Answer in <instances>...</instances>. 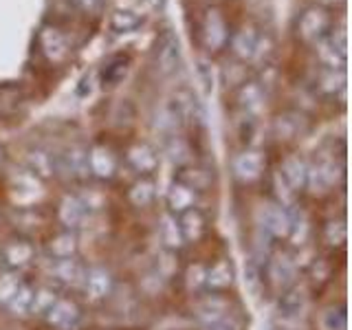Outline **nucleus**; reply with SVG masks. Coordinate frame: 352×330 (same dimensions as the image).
Wrapping results in <instances>:
<instances>
[{"instance_id": "nucleus-1", "label": "nucleus", "mask_w": 352, "mask_h": 330, "mask_svg": "<svg viewBox=\"0 0 352 330\" xmlns=\"http://www.w3.org/2000/svg\"><path fill=\"white\" fill-rule=\"evenodd\" d=\"M319 58L326 69H346L348 62V40L344 29H330L328 36L317 42Z\"/></svg>"}, {"instance_id": "nucleus-2", "label": "nucleus", "mask_w": 352, "mask_h": 330, "mask_svg": "<svg viewBox=\"0 0 352 330\" xmlns=\"http://www.w3.org/2000/svg\"><path fill=\"white\" fill-rule=\"evenodd\" d=\"M344 179V165H337L335 159H322L315 165H308L306 187L313 194H324Z\"/></svg>"}, {"instance_id": "nucleus-3", "label": "nucleus", "mask_w": 352, "mask_h": 330, "mask_svg": "<svg viewBox=\"0 0 352 330\" xmlns=\"http://www.w3.org/2000/svg\"><path fill=\"white\" fill-rule=\"evenodd\" d=\"M333 29V18L322 7H308L297 20V36H302L306 42H319L324 36H328Z\"/></svg>"}, {"instance_id": "nucleus-4", "label": "nucleus", "mask_w": 352, "mask_h": 330, "mask_svg": "<svg viewBox=\"0 0 352 330\" xmlns=\"http://www.w3.org/2000/svg\"><path fill=\"white\" fill-rule=\"evenodd\" d=\"M91 209H93V205L88 203L84 196L66 194L60 203L58 218H60V223L64 225L66 231H77L80 227H84L86 218L91 216Z\"/></svg>"}, {"instance_id": "nucleus-5", "label": "nucleus", "mask_w": 352, "mask_h": 330, "mask_svg": "<svg viewBox=\"0 0 352 330\" xmlns=\"http://www.w3.org/2000/svg\"><path fill=\"white\" fill-rule=\"evenodd\" d=\"M36 258V247L27 238H14L7 240L0 249V260L7 267V271H22Z\"/></svg>"}, {"instance_id": "nucleus-6", "label": "nucleus", "mask_w": 352, "mask_h": 330, "mask_svg": "<svg viewBox=\"0 0 352 330\" xmlns=\"http://www.w3.org/2000/svg\"><path fill=\"white\" fill-rule=\"evenodd\" d=\"M260 231L267 234L271 240H286L291 231V216L289 209L280 205L264 207L260 212Z\"/></svg>"}, {"instance_id": "nucleus-7", "label": "nucleus", "mask_w": 352, "mask_h": 330, "mask_svg": "<svg viewBox=\"0 0 352 330\" xmlns=\"http://www.w3.org/2000/svg\"><path fill=\"white\" fill-rule=\"evenodd\" d=\"M44 319H47L49 326L58 328V330H71L80 324L82 311H80V306H77L75 300H69V297H58V302L49 308Z\"/></svg>"}, {"instance_id": "nucleus-8", "label": "nucleus", "mask_w": 352, "mask_h": 330, "mask_svg": "<svg viewBox=\"0 0 352 330\" xmlns=\"http://www.w3.org/2000/svg\"><path fill=\"white\" fill-rule=\"evenodd\" d=\"M181 64V44L170 29H165L157 42V69L163 75H170Z\"/></svg>"}, {"instance_id": "nucleus-9", "label": "nucleus", "mask_w": 352, "mask_h": 330, "mask_svg": "<svg viewBox=\"0 0 352 330\" xmlns=\"http://www.w3.org/2000/svg\"><path fill=\"white\" fill-rule=\"evenodd\" d=\"M84 293L88 302H102L113 293V275L104 267H91L84 275Z\"/></svg>"}, {"instance_id": "nucleus-10", "label": "nucleus", "mask_w": 352, "mask_h": 330, "mask_svg": "<svg viewBox=\"0 0 352 330\" xmlns=\"http://www.w3.org/2000/svg\"><path fill=\"white\" fill-rule=\"evenodd\" d=\"M55 170L64 172L66 176L77 181H84L91 176V170H88V150L84 148H71L66 150L64 154H60L55 159Z\"/></svg>"}, {"instance_id": "nucleus-11", "label": "nucleus", "mask_w": 352, "mask_h": 330, "mask_svg": "<svg viewBox=\"0 0 352 330\" xmlns=\"http://www.w3.org/2000/svg\"><path fill=\"white\" fill-rule=\"evenodd\" d=\"M234 282H236V267L229 258L216 260L205 273V289H209L212 293H223L231 289Z\"/></svg>"}, {"instance_id": "nucleus-12", "label": "nucleus", "mask_w": 352, "mask_h": 330, "mask_svg": "<svg viewBox=\"0 0 352 330\" xmlns=\"http://www.w3.org/2000/svg\"><path fill=\"white\" fill-rule=\"evenodd\" d=\"M203 42L209 51H220L229 42V31L225 25V18L220 16L218 9H209L203 22Z\"/></svg>"}, {"instance_id": "nucleus-13", "label": "nucleus", "mask_w": 352, "mask_h": 330, "mask_svg": "<svg viewBox=\"0 0 352 330\" xmlns=\"http://www.w3.org/2000/svg\"><path fill=\"white\" fill-rule=\"evenodd\" d=\"M264 154L258 150H247L234 159V174L240 183H256L264 172Z\"/></svg>"}, {"instance_id": "nucleus-14", "label": "nucleus", "mask_w": 352, "mask_h": 330, "mask_svg": "<svg viewBox=\"0 0 352 330\" xmlns=\"http://www.w3.org/2000/svg\"><path fill=\"white\" fill-rule=\"evenodd\" d=\"M88 170L99 181H110L117 172V157L106 146H93L88 150Z\"/></svg>"}, {"instance_id": "nucleus-15", "label": "nucleus", "mask_w": 352, "mask_h": 330, "mask_svg": "<svg viewBox=\"0 0 352 330\" xmlns=\"http://www.w3.org/2000/svg\"><path fill=\"white\" fill-rule=\"evenodd\" d=\"M49 273H51V278L62 286H80L84 282L86 267L77 258L51 260Z\"/></svg>"}, {"instance_id": "nucleus-16", "label": "nucleus", "mask_w": 352, "mask_h": 330, "mask_svg": "<svg viewBox=\"0 0 352 330\" xmlns=\"http://www.w3.org/2000/svg\"><path fill=\"white\" fill-rule=\"evenodd\" d=\"M126 159L130 163V168L143 176H150L161 163L159 152L154 150L150 143H135V146H130L126 152Z\"/></svg>"}, {"instance_id": "nucleus-17", "label": "nucleus", "mask_w": 352, "mask_h": 330, "mask_svg": "<svg viewBox=\"0 0 352 330\" xmlns=\"http://www.w3.org/2000/svg\"><path fill=\"white\" fill-rule=\"evenodd\" d=\"M295 275H297V267L289 256H275L267 264V278L271 286L280 291H286L289 286L295 284Z\"/></svg>"}, {"instance_id": "nucleus-18", "label": "nucleus", "mask_w": 352, "mask_h": 330, "mask_svg": "<svg viewBox=\"0 0 352 330\" xmlns=\"http://www.w3.org/2000/svg\"><path fill=\"white\" fill-rule=\"evenodd\" d=\"M168 209H170V214L172 216H181L185 214L187 209H194L196 203H198V192H194L192 187H187L183 185L181 181H176L170 185V190H168Z\"/></svg>"}, {"instance_id": "nucleus-19", "label": "nucleus", "mask_w": 352, "mask_h": 330, "mask_svg": "<svg viewBox=\"0 0 352 330\" xmlns=\"http://www.w3.org/2000/svg\"><path fill=\"white\" fill-rule=\"evenodd\" d=\"M282 174V179L291 185V190L297 194V192H302L304 187H306V176H308V163L300 157V154H289L282 165H280V170Z\"/></svg>"}, {"instance_id": "nucleus-20", "label": "nucleus", "mask_w": 352, "mask_h": 330, "mask_svg": "<svg viewBox=\"0 0 352 330\" xmlns=\"http://www.w3.org/2000/svg\"><path fill=\"white\" fill-rule=\"evenodd\" d=\"M179 227L185 242H198L205 234H207V218L198 207L187 209L185 214H181L179 218Z\"/></svg>"}, {"instance_id": "nucleus-21", "label": "nucleus", "mask_w": 352, "mask_h": 330, "mask_svg": "<svg viewBox=\"0 0 352 330\" xmlns=\"http://www.w3.org/2000/svg\"><path fill=\"white\" fill-rule=\"evenodd\" d=\"M77 249H80V242H77L75 231H62V234H55L47 242V253L51 260H64V258H75Z\"/></svg>"}, {"instance_id": "nucleus-22", "label": "nucleus", "mask_w": 352, "mask_h": 330, "mask_svg": "<svg viewBox=\"0 0 352 330\" xmlns=\"http://www.w3.org/2000/svg\"><path fill=\"white\" fill-rule=\"evenodd\" d=\"M225 315H229L227 313V302L216 293L203 297V300L198 302V306H196V317H198V322H201L203 326L214 324V322H218V319H223Z\"/></svg>"}, {"instance_id": "nucleus-23", "label": "nucleus", "mask_w": 352, "mask_h": 330, "mask_svg": "<svg viewBox=\"0 0 352 330\" xmlns=\"http://www.w3.org/2000/svg\"><path fill=\"white\" fill-rule=\"evenodd\" d=\"M159 240L165 251H181L185 247V240L181 234V227H179V220L172 214H165L161 218V225H159Z\"/></svg>"}, {"instance_id": "nucleus-24", "label": "nucleus", "mask_w": 352, "mask_h": 330, "mask_svg": "<svg viewBox=\"0 0 352 330\" xmlns=\"http://www.w3.org/2000/svg\"><path fill=\"white\" fill-rule=\"evenodd\" d=\"M176 181H181L183 185L192 187L194 192H205L214 181L212 170L201 168V165H183L176 174Z\"/></svg>"}, {"instance_id": "nucleus-25", "label": "nucleus", "mask_w": 352, "mask_h": 330, "mask_svg": "<svg viewBox=\"0 0 352 330\" xmlns=\"http://www.w3.org/2000/svg\"><path fill=\"white\" fill-rule=\"evenodd\" d=\"M40 47L51 62H62L66 55H69L66 40L60 36L58 29H42L40 31Z\"/></svg>"}, {"instance_id": "nucleus-26", "label": "nucleus", "mask_w": 352, "mask_h": 330, "mask_svg": "<svg viewBox=\"0 0 352 330\" xmlns=\"http://www.w3.org/2000/svg\"><path fill=\"white\" fill-rule=\"evenodd\" d=\"M264 95H267V93L262 91V86L258 82H245L240 86V91H238V104L251 117L262 108Z\"/></svg>"}, {"instance_id": "nucleus-27", "label": "nucleus", "mask_w": 352, "mask_h": 330, "mask_svg": "<svg viewBox=\"0 0 352 330\" xmlns=\"http://www.w3.org/2000/svg\"><path fill=\"white\" fill-rule=\"evenodd\" d=\"M231 51H234L240 60H251L258 53V33L251 27L240 29L234 38H231Z\"/></svg>"}, {"instance_id": "nucleus-28", "label": "nucleus", "mask_w": 352, "mask_h": 330, "mask_svg": "<svg viewBox=\"0 0 352 330\" xmlns=\"http://www.w3.org/2000/svg\"><path fill=\"white\" fill-rule=\"evenodd\" d=\"M27 165H29V172L38 179H51L55 174V159L47 150H29L27 154Z\"/></svg>"}, {"instance_id": "nucleus-29", "label": "nucleus", "mask_w": 352, "mask_h": 330, "mask_svg": "<svg viewBox=\"0 0 352 330\" xmlns=\"http://www.w3.org/2000/svg\"><path fill=\"white\" fill-rule=\"evenodd\" d=\"M306 306V295L304 289H300L297 284L289 286L286 291H282L280 295V313L284 317H297Z\"/></svg>"}, {"instance_id": "nucleus-30", "label": "nucleus", "mask_w": 352, "mask_h": 330, "mask_svg": "<svg viewBox=\"0 0 352 330\" xmlns=\"http://www.w3.org/2000/svg\"><path fill=\"white\" fill-rule=\"evenodd\" d=\"M154 196H157V183L150 176H141L128 190V201L135 207H148L154 201Z\"/></svg>"}, {"instance_id": "nucleus-31", "label": "nucleus", "mask_w": 352, "mask_h": 330, "mask_svg": "<svg viewBox=\"0 0 352 330\" xmlns=\"http://www.w3.org/2000/svg\"><path fill=\"white\" fill-rule=\"evenodd\" d=\"M286 209H289V216H291V231H289V238H286V240H291L295 247H302L304 242L308 240V234H311L308 218L297 205L286 207Z\"/></svg>"}, {"instance_id": "nucleus-32", "label": "nucleus", "mask_w": 352, "mask_h": 330, "mask_svg": "<svg viewBox=\"0 0 352 330\" xmlns=\"http://www.w3.org/2000/svg\"><path fill=\"white\" fill-rule=\"evenodd\" d=\"M163 150L165 154L176 163V165H187V161L192 159V150L190 146H187V141L179 135H170V137H165V143H163Z\"/></svg>"}, {"instance_id": "nucleus-33", "label": "nucleus", "mask_w": 352, "mask_h": 330, "mask_svg": "<svg viewBox=\"0 0 352 330\" xmlns=\"http://www.w3.org/2000/svg\"><path fill=\"white\" fill-rule=\"evenodd\" d=\"M346 86V69H326L319 75V84L317 88L324 95H337L339 91H344Z\"/></svg>"}, {"instance_id": "nucleus-34", "label": "nucleus", "mask_w": 352, "mask_h": 330, "mask_svg": "<svg viewBox=\"0 0 352 330\" xmlns=\"http://www.w3.org/2000/svg\"><path fill=\"white\" fill-rule=\"evenodd\" d=\"M324 242L333 249L346 247L348 242V227L344 218H333L324 225Z\"/></svg>"}, {"instance_id": "nucleus-35", "label": "nucleus", "mask_w": 352, "mask_h": 330, "mask_svg": "<svg viewBox=\"0 0 352 330\" xmlns=\"http://www.w3.org/2000/svg\"><path fill=\"white\" fill-rule=\"evenodd\" d=\"M33 293H36V289H33L31 284L22 282V284H20V289H18V293H16L14 297H11V302L7 304L9 313H11V315H16V317H25V315H29V311H31V302H33Z\"/></svg>"}, {"instance_id": "nucleus-36", "label": "nucleus", "mask_w": 352, "mask_h": 330, "mask_svg": "<svg viewBox=\"0 0 352 330\" xmlns=\"http://www.w3.org/2000/svg\"><path fill=\"white\" fill-rule=\"evenodd\" d=\"M58 293H55V289H51V286H42V289H36V293H33V302H31V311L29 315H47L49 308L58 302Z\"/></svg>"}, {"instance_id": "nucleus-37", "label": "nucleus", "mask_w": 352, "mask_h": 330, "mask_svg": "<svg viewBox=\"0 0 352 330\" xmlns=\"http://www.w3.org/2000/svg\"><path fill=\"white\" fill-rule=\"evenodd\" d=\"M128 73V60L126 58H113L102 71V84L104 86H117Z\"/></svg>"}, {"instance_id": "nucleus-38", "label": "nucleus", "mask_w": 352, "mask_h": 330, "mask_svg": "<svg viewBox=\"0 0 352 330\" xmlns=\"http://www.w3.org/2000/svg\"><path fill=\"white\" fill-rule=\"evenodd\" d=\"M20 284H22V278L18 275V271L0 273V306H7L11 302V297L18 293Z\"/></svg>"}, {"instance_id": "nucleus-39", "label": "nucleus", "mask_w": 352, "mask_h": 330, "mask_svg": "<svg viewBox=\"0 0 352 330\" xmlns=\"http://www.w3.org/2000/svg\"><path fill=\"white\" fill-rule=\"evenodd\" d=\"M262 275H264V271L260 267V262L256 258H249L247 260V267H245V284H247V291L253 297L260 295V289H262V284H264Z\"/></svg>"}, {"instance_id": "nucleus-40", "label": "nucleus", "mask_w": 352, "mask_h": 330, "mask_svg": "<svg viewBox=\"0 0 352 330\" xmlns=\"http://www.w3.org/2000/svg\"><path fill=\"white\" fill-rule=\"evenodd\" d=\"M143 18L137 16L135 11H115L113 18H110V27H113L117 33H128V31H135L141 27Z\"/></svg>"}, {"instance_id": "nucleus-41", "label": "nucleus", "mask_w": 352, "mask_h": 330, "mask_svg": "<svg viewBox=\"0 0 352 330\" xmlns=\"http://www.w3.org/2000/svg\"><path fill=\"white\" fill-rule=\"evenodd\" d=\"M322 328L324 330H346L348 328V315L344 306H330L322 315Z\"/></svg>"}, {"instance_id": "nucleus-42", "label": "nucleus", "mask_w": 352, "mask_h": 330, "mask_svg": "<svg viewBox=\"0 0 352 330\" xmlns=\"http://www.w3.org/2000/svg\"><path fill=\"white\" fill-rule=\"evenodd\" d=\"M273 194H275V201H278L280 207H293L295 205V192L291 190V185L282 179L280 172L273 174Z\"/></svg>"}, {"instance_id": "nucleus-43", "label": "nucleus", "mask_w": 352, "mask_h": 330, "mask_svg": "<svg viewBox=\"0 0 352 330\" xmlns=\"http://www.w3.org/2000/svg\"><path fill=\"white\" fill-rule=\"evenodd\" d=\"M205 273L207 269L203 267V264H190L187 267V273H185V286L190 293H201L205 291Z\"/></svg>"}, {"instance_id": "nucleus-44", "label": "nucleus", "mask_w": 352, "mask_h": 330, "mask_svg": "<svg viewBox=\"0 0 352 330\" xmlns=\"http://www.w3.org/2000/svg\"><path fill=\"white\" fill-rule=\"evenodd\" d=\"M179 271V256H176V251H165L157 258V273L159 278L163 280H170L172 275Z\"/></svg>"}, {"instance_id": "nucleus-45", "label": "nucleus", "mask_w": 352, "mask_h": 330, "mask_svg": "<svg viewBox=\"0 0 352 330\" xmlns=\"http://www.w3.org/2000/svg\"><path fill=\"white\" fill-rule=\"evenodd\" d=\"M300 117L297 115H284V117H278V121H275V132H278L280 139H295L297 135H300V121H297Z\"/></svg>"}, {"instance_id": "nucleus-46", "label": "nucleus", "mask_w": 352, "mask_h": 330, "mask_svg": "<svg viewBox=\"0 0 352 330\" xmlns=\"http://www.w3.org/2000/svg\"><path fill=\"white\" fill-rule=\"evenodd\" d=\"M205 330H242V326L231 315H225L223 319H218V322L205 326Z\"/></svg>"}, {"instance_id": "nucleus-47", "label": "nucleus", "mask_w": 352, "mask_h": 330, "mask_svg": "<svg viewBox=\"0 0 352 330\" xmlns=\"http://www.w3.org/2000/svg\"><path fill=\"white\" fill-rule=\"evenodd\" d=\"M73 3L80 7V9H86V11H93L102 5V0H73Z\"/></svg>"}, {"instance_id": "nucleus-48", "label": "nucleus", "mask_w": 352, "mask_h": 330, "mask_svg": "<svg viewBox=\"0 0 352 330\" xmlns=\"http://www.w3.org/2000/svg\"><path fill=\"white\" fill-rule=\"evenodd\" d=\"M5 159H7V150H5V146H0V165L5 163Z\"/></svg>"}, {"instance_id": "nucleus-49", "label": "nucleus", "mask_w": 352, "mask_h": 330, "mask_svg": "<svg viewBox=\"0 0 352 330\" xmlns=\"http://www.w3.org/2000/svg\"><path fill=\"white\" fill-rule=\"evenodd\" d=\"M324 3H330V5H339V3H344V0H324Z\"/></svg>"}]
</instances>
